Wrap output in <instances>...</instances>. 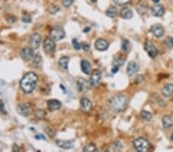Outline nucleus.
<instances>
[{
  "label": "nucleus",
  "mask_w": 173,
  "mask_h": 152,
  "mask_svg": "<svg viewBox=\"0 0 173 152\" xmlns=\"http://www.w3.org/2000/svg\"><path fill=\"white\" fill-rule=\"evenodd\" d=\"M102 79V73L99 70H94L91 75V78H90V83L91 85L93 86H97L99 85L101 82Z\"/></svg>",
  "instance_id": "9d476101"
},
{
  "label": "nucleus",
  "mask_w": 173,
  "mask_h": 152,
  "mask_svg": "<svg viewBox=\"0 0 173 152\" xmlns=\"http://www.w3.org/2000/svg\"><path fill=\"white\" fill-rule=\"evenodd\" d=\"M152 14L156 17H162L165 14V9L162 5L160 4H156L151 9Z\"/></svg>",
  "instance_id": "f8f14e48"
},
{
  "label": "nucleus",
  "mask_w": 173,
  "mask_h": 152,
  "mask_svg": "<svg viewBox=\"0 0 173 152\" xmlns=\"http://www.w3.org/2000/svg\"><path fill=\"white\" fill-rule=\"evenodd\" d=\"M98 149L96 147V145L93 144H89L87 145L86 147L83 148V151L84 152H91V151H97Z\"/></svg>",
  "instance_id": "c85d7f7f"
},
{
  "label": "nucleus",
  "mask_w": 173,
  "mask_h": 152,
  "mask_svg": "<svg viewBox=\"0 0 173 152\" xmlns=\"http://www.w3.org/2000/svg\"><path fill=\"white\" fill-rule=\"evenodd\" d=\"M36 116L41 119L44 118H45V116H46V112H45V111H43V110L37 111Z\"/></svg>",
  "instance_id": "f704fd0d"
},
{
  "label": "nucleus",
  "mask_w": 173,
  "mask_h": 152,
  "mask_svg": "<svg viewBox=\"0 0 173 152\" xmlns=\"http://www.w3.org/2000/svg\"><path fill=\"white\" fill-rule=\"evenodd\" d=\"M45 131H46V132L47 133V135H49V137H51V138L54 137L55 131L52 128H50V127H48V128H46V130H45Z\"/></svg>",
  "instance_id": "473e14b6"
},
{
  "label": "nucleus",
  "mask_w": 173,
  "mask_h": 152,
  "mask_svg": "<svg viewBox=\"0 0 173 152\" xmlns=\"http://www.w3.org/2000/svg\"><path fill=\"white\" fill-rule=\"evenodd\" d=\"M164 43L167 47H173V38L171 37H167L164 41Z\"/></svg>",
  "instance_id": "7c9ffc66"
},
{
  "label": "nucleus",
  "mask_w": 173,
  "mask_h": 152,
  "mask_svg": "<svg viewBox=\"0 0 173 152\" xmlns=\"http://www.w3.org/2000/svg\"><path fill=\"white\" fill-rule=\"evenodd\" d=\"M73 1L74 0H63L62 4L65 8H68L69 6H71V5H72Z\"/></svg>",
  "instance_id": "c9c22d12"
},
{
  "label": "nucleus",
  "mask_w": 173,
  "mask_h": 152,
  "mask_svg": "<svg viewBox=\"0 0 173 152\" xmlns=\"http://www.w3.org/2000/svg\"><path fill=\"white\" fill-rule=\"evenodd\" d=\"M38 83V76L34 72H28L23 76L20 82L21 88L27 94L32 93L36 88Z\"/></svg>",
  "instance_id": "f257e3e1"
},
{
  "label": "nucleus",
  "mask_w": 173,
  "mask_h": 152,
  "mask_svg": "<svg viewBox=\"0 0 173 152\" xmlns=\"http://www.w3.org/2000/svg\"><path fill=\"white\" fill-rule=\"evenodd\" d=\"M162 94L167 98H173V84H167L162 88Z\"/></svg>",
  "instance_id": "f3484780"
},
{
  "label": "nucleus",
  "mask_w": 173,
  "mask_h": 152,
  "mask_svg": "<svg viewBox=\"0 0 173 152\" xmlns=\"http://www.w3.org/2000/svg\"><path fill=\"white\" fill-rule=\"evenodd\" d=\"M35 138H36L37 140H46V138H45V136H43L42 135H35Z\"/></svg>",
  "instance_id": "ea45409f"
},
{
  "label": "nucleus",
  "mask_w": 173,
  "mask_h": 152,
  "mask_svg": "<svg viewBox=\"0 0 173 152\" xmlns=\"http://www.w3.org/2000/svg\"><path fill=\"white\" fill-rule=\"evenodd\" d=\"M47 106L48 109H49L50 111H56L59 110V109L61 108L62 104L59 100L56 99H52L48 101L47 102Z\"/></svg>",
  "instance_id": "6ab92c4d"
},
{
  "label": "nucleus",
  "mask_w": 173,
  "mask_h": 152,
  "mask_svg": "<svg viewBox=\"0 0 173 152\" xmlns=\"http://www.w3.org/2000/svg\"><path fill=\"white\" fill-rule=\"evenodd\" d=\"M23 22L25 23H29L30 22H31L32 19L31 17H30V16H29V15H25L23 17Z\"/></svg>",
  "instance_id": "e433bc0d"
},
{
  "label": "nucleus",
  "mask_w": 173,
  "mask_h": 152,
  "mask_svg": "<svg viewBox=\"0 0 173 152\" xmlns=\"http://www.w3.org/2000/svg\"><path fill=\"white\" fill-rule=\"evenodd\" d=\"M162 124L164 128H169L173 125V116L165 115L162 118Z\"/></svg>",
  "instance_id": "5701e85b"
},
{
  "label": "nucleus",
  "mask_w": 173,
  "mask_h": 152,
  "mask_svg": "<svg viewBox=\"0 0 173 152\" xmlns=\"http://www.w3.org/2000/svg\"><path fill=\"white\" fill-rule=\"evenodd\" d=\"M72 45H73L74 49H76V50H80L81 48H82L81 44L78 42V40H77L76 39H72Z\"/></svg>",
  "instance_id": "2f4dec72"
},
{
  "label": "nucleus",
  "mask_w": 173,
  "mask_h": 152,
  "mask_svg": "<svg viewBox=\"0 0 173 152\" xmlns=\"http://www.w3.org/2000/svg\"><path fill=\"white\" fill-rule=\"evenodd\" d=\"M81 46H82V49L85 51V52H88L90 49V46H89V44L86 43V42H82L81 44Z\"/></svg>",
  "instance_id": "4c0bfd02"
},
{
  "label": "nucleus",
  "mask_w": 173,
  "mask_h": 152,
  "mask_svg": "<svg viewBox=\"0 0 173 152\" xmlns=\"http://www.w3.org/2000/svg\"><path fill=\"white\" fill-rule=\"evenodd\" d=\"M144 49L146 51V52L148 53L149 56L152 58H155L156 56L158 55L159 51H158L157 48L154 46L153 44L149 41L145 42V45H144Z\"/></svg>",
  "instance_id": "39448f33"
},
{
  "label": "nucleus",
  "mask_w": 173,
  "mask_h": 152,
  "mask_svg": "<svg viewBox=\"0 0 173 152\" xmlns=\"http://www.w3.org/2000/svg\"><path fill=\"white\" fill-rule=\"evenodd\" d=\"M0 111L3 112L4 114H5V106H4V104L2 102V99L0 98Z\"/></svg>",
  "instance_id": "58836bf2"
},
{
  "label": "nucleus",
  "mask_w": 173,
  "mask_h": 152,
  "mask_svg": "<svg viewBox=\"0 0 173 152\" xmlns=\"http://www.w3.org/2000/svg\"><path fill=\"white\" fill-rule=\"evenodd\" d=\"M108 46H109L108 42L103 39H98L95 42V48L96 50L100 52L107 50L108 49Z\"/></svg>",
  "instance_id": "9b49d317"
},
{
  "label": "nucleus",
  "mask_w": 173,
  "mask_h": 152,
  "mask_svg": "<svg viewBox=\"0 0 173 152\" xmlns=\"http://www.w3.org/2000/svg\"><path fill=\"white\" fill-rule=\"evenodd\" d=\"M11 19H8V21L9 22V23H14V22H16V19L15 17H12V16H11Z\"/></svg>",
  "instance_id": "79ce46f5"
},
{
  "label": "nucleus",
  "mask_w": 173,
  "mask_h": 152,
  "mask_svg": "<svg viewBox=\"0 0 173 152\" xmlns=\"http://www.w3.org/2000/svg\"><path fill=\"white\" fill-rule=\"evenodd\" d=\"M135 150L138 152H145L149 149V142L143 138H138L133 142Z\"/></svg>",
  "instance_id": "7ed1b4c3"
},
{
  "label": "nucleus",
  "mask_w": 173,
  "mask_h": 152,
  "mask_svg": "<svg viewBox=\"0 0 173 152\" xmlns=\"http://www.w3.org/2000/svg\"><path fill=\"white\" fill-rule=\"evenodd\" d=\"M119 67H117V66H113L112 67V72L113 74H115L116 72L119 71Z\"/></svg>",
  "instance_id": "a19ab883"
},
{
  "label": "nucleus",
  "mask_w": 173,
  "mask_h": 152,
  "mask_svg": "<svg viewBox=\"0 0 173 152\" xmlns=\"http://www.w3.org/2000/svg\"><path fill=\"white\" fill-rule=\"evenodd\" d=\"M81 69H82V72L83 73L86 74V75H89L92 70L91 64L86 60H82V62H81Z\"/></svg>",
  "instance_id": "412c9836"
},
{
  "label": "nucleus",
  "mask_w": 173,
  "mask_h": 152,
  "mask_svg": "<svg viewBox=\"0 0 173 152\" xmlns=\"http://www.w3.org/2000/svg\"><path fill=\"white\" fill-rule=\"evenodd\" d=\"M114 2L119 5H124L130 2V0H113Z\"/></svg>",
  "instance_id": "72a5a7b5"
},
{
  "label": "nucleus",
  "mask_w": 173,
  "mask_h": 152,
  "mask_svg": "<svg viewBox=\"0 0 173 152\" xmlns=\"http://www.w3.org/2000/svg\"><path fill=\"white\" fill-rule=\"evenodd\" d=\"M139 67L135 61H130L127 66V74L129 76H133L138 72Z\"/></svg>",
  "instance_id": "a211bd4d"
},
{
  "label": "nucleus",
  "mask_w": 173,
  "mask_h": 152,
  "mask_svg": "<svg viewBox=\"0 0 173 152\" xmlns=\"http://www.w3.org/2000/svg\"><path fill=\"white\" fill-rule=\"evenodd\" d=\"M65 36V32L62 27L57 26L52 29L50 32L51 39L54 41H60L63 39Z\"/></svg>",
  "instance_id": "20e7f679"
},
{
  "label": "nucleus",
  "mask_w": 173,
  "mask_h": 152,
  "mask_svg": "<svg viewBox=\"0 0 173 152\" xmlns=\"http://www.w3.org/2000/svg\"><path fill=\"white\" fill-rule=\"evenodd\" d=\"M119 15L124 19H130L133 17V12L129 7H124L120 10Z\"/></svg>",
  "instance_id": "aec40b11"
},
{
  "label": "nucleus",
  "mask_w": 173,
  "mask_h": 152,
  "mask_svg": "<svg viewBox=\"0 0 173 152\" xmlns=\"http://www.w3.org/2000/svg\"><path fill=\"white\" fill-rule=\"evenodd\" d=\"M68 62H69V58L68 57H66V56H63L59 61V64L60 67L65 70H67L68 69Z\"/></svg>",
  "instance_id": "a878e982"
},
{
  "label": "nucleus",
  "mask_w": 173,
  "mask_h": 152,
  "mask_svg": "<svg viewBox=\"0 0 173 152\" xmlns=\"http://www.w3.org/2000/svg\"><path fill=\"white\" fill-rule=\"evenodd\" d=\"M17 112L23 117H28L30 115V107L27 104H21L17 106Z\"/></svg>",
  "instance_id": "2eb2a0df"
},
{
  "label": "nucleus",
  "mask_w": 173,
  "mask_h": 152,
  "mask_svg": "<svg viewBox=\"0 0 173 152\" xmlns=\"http://www.w3.org/2000/svg\"><path fill=\"white\" fill-rule=\"evenodd\" d=\"M126 59L122 57H117V58H114L113 61H112V64H113V66H117V67H121L124 65Z\"/></svg>",
  "instance_id": "bb28decb"
},
{
  "label": "nucleus",
  "mask_w": 173,
  "mask_h": 152,
  "mask_svg": "<svg viewBox=\"0 0 173 152\" xmlns=\"http://www.w3.org/2000/svg\"><path fill=\"white\" fill-rule=\"evenodd\" d=\"M151 32L156 38H161L165 34L164 27L160 24H155L151 27Z\"/></svg>",
  "instance_id": "1a4fd4ad"
},
{
  "label": "nucleus",
  "mask_w": 173,
  "mask_h": 152,
  "mask_svg": "<svg viewBox=\"0 0 173 152\" xmlns=\"http://www.w3.org/2000/svg\"><path fill=\"white\" fill-rule=\"evenodd\" d=\"M41 42H42V37L41 35L38 32H35L33 35H32L29 39L30 47L33 49H37L40 46Z\"/></svg>",
  "instance_id": "6e6552de"
},
{
  "label": "nucleus",
  "mask_w": 173,
  "mask_h": 152,
  "mask_svg": "<svg viewBox=\"0 0 173 152\" xmlns=\"http://www.w3.org/2000/svg\"><path fill=\"white\" fill-rule=\"evenodd\" d=\"M122 50L125 52H128L130 50V43L126 39H124L122 42Z\"/></svg>",
  "instance_id": "c756f323"
},
{
  "label": "nucleus",
  "mask_w": 173,
  "mask_h": 152,
  "mask_svg": "<svg viewBox=\"0 0 173 152\" xmlns=\"http://www.w3.org/2000/svg\"><path fill=\"white\" fill-rule=\"evenodd\" d=\"M56 143L59 147L62 149H65V150H68V149L72 148L74 146V140L64 141L58 139V140L56 141Z\"/></svg>",
  "instance_id": "4468645a"
},
{
  "label": "nucleus",
  "mask_w": 173,
  "mask_h": 152,
  "mask_svg": "<svg viewBox=\"0 0 173 152\" xmlns=\"http://www.w3.org/2000/svg\"><path fill=\"white\" fill-rule=\"evenodd\" d=\"M92 2H97V0H91Z\"/></svg>",
  "instance_id": "a18cd8bd"
},
{
  "label": "nucleus",
  "mask_w": 173,
  "mask_h": 152,
  "mask_svg": "<svg viewBox=\"0 0 173 152\" xmlns=\"http://www.w3.org/2000/svg\"><path fill=\"white\" fill-rule=\"evenodd\" d=\"M80 109L82 112H89L93 109V103L89 99L86 98H82L80 101Z\"/></svg>",
  "instance_id": "ddd939ff"
},
{
  "label": "nucleus",
  "mask_w": 173,
  "mask_h": 152,
  "mask_svg": "<svg viewBox=\"0 0 173 152\" xmlns=\"http://www.w3.org/2000/svg\"><path fill=\"white\" fill-rule=\"evenodd\" d=\"M20 56L24 61H30L34 57V49L29 47L23 48L20 52Z\"/></svg>",
  "instance_id": "0eeeda50"
},
{
  "label": "nucleus",
  "mask_w": 173,
  "mask_h": 152,
  "mask_svg": "<svg viewBox=\"0 0 173 152\" xmlns=\"http://www.w3.org/2000/svg\"><path fill=\"white\" fill-rule=\"evenodd\" d=\"M152 1H153V2H155L156 4H157V3H159L160 0H152Z\"/></svg>",
  "instance_id": "37998d69"
},
{
  "label": "nucleus",
  "mask_w": 173,
  "mask_h": 152,
  "mask_svg": "<svg viewBox=\"0 0 173 152\" xmlns=\"http://www.w3.org/2000/svg\"><path fill=\"white\" fill-rule=\"evenodd\" d=\"M141 118L143 121H149L152 119V115L150 112H147V111H142L141 112Z\"/></svg>",
  "instance_id": "cd10ccee"
},
{
  "label": "nucleus",
  "mask_w": 173,
  "mask_h": 152,
  "mask_svg": "<svg viewBox=\"0 0 173 152\" xmlns=\"http://www.w3.org/2000/svg\"><path fill=\"white\" fill-rule=\"evenodd\" d=\"M171 139L173 141V133L171 134Z\"/></svg>",
  "instance_id": "c03bdc74"
},
{
  "label": "nucleus",
  "mask_w": 173,
  "mask_h": 152,
  "mask_svg": "<svg viewBox=\"0 0 173 152\" xmlns=\"http://www.w3.org/2000/svg\"><path fill=\"white\" fill-rule=\"evenodd\" d=\"M117 8L115 7V6H113V5L110 6V7L107 9L106 12H105L106 16H108V18H112V19H113V18H115V16H117Z\"/></svg>",
  "instance_id": "b1692460"
},
{
  "label": "nucleus",
  "mask_w": 173,
  "mask_h": 152,
  "mask_svg": "<svg viewBox=\"0 0 173 152\" xmlns=\"http://www.w3.org/2000/svg\"><path fill=\"white\" fill-rule=\"evenodd\" d=\"M56 49V43L53 39L51 38H47L43 42V50L46 54H52L54 52Z\"/></svg>",
  "instance_id": "423d86ee"
},
{
  "label": "nucleus",
  "mask_w": 173,
  "mask_h": 152,
  "mask_svg": "<svg viewBox=\"0 0 173 152\" xmlns=\"http://www.w3.org/2000/svg\"><path fill=\"white\" fill-rule=\"evenodd\" d=\"M32 63H33L35 68H40L42 63V58L40 54H36L35 55H34Z\"/></svg>",
  "instance_id": "393cba45"
},
{
  "label": "nucleus",
  "mask_w": 173,
  "mask_h": 152,
  "mask_svg": "<svg viewBox=\"0 0 173 152\" xmlns=\"http://www.w3.org/2000/svg\"><path fill=\"white\" fill-rule=\"evenodd\" d=\"M136 10L140 15H145L148 11V5L145 2H139L136 5Z\"/></svg>",
  "instance_id": "4be33fe9"
},
{
  "label": "nucleus",
  "mask_w": 173,
  "mask_h": 152,
  "mask_svg": "<svg viewBox=\"0 0 173 152\" xmlns=\"http://www.w3.org/2000/svg\"><path fill=\"white\" fill-rule=\"evenodd\" d=\"M77 85L79 88V90L80 91H87L90 89L91 88V83L86 81V79H79L77 82Z\"/></svg>",
  "instance_id": "dca6fc26"
},
{
  "label": "nucleus",
  "mask_w": 173,
  "mask_h": 152,
  "mask_svg": "<svg viewBox=\"0 0 173 152\" xmlns=\"http://www.w3.org/2000/svg\"><path fill=\"white\" fill-rule=\"evenodd\" d=\"M128 99L123 94H118L109 101V107L114 112H122L127 108Z\"/></svg>",
  "instance_id": "f03ea898"
}]
</instances>
